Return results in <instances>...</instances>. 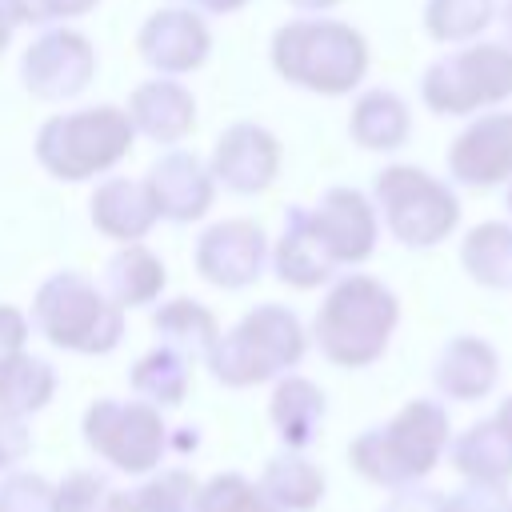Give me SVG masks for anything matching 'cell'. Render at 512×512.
<instances>
[{
  "label": "cell",
  "instance_id": "obj_1",
  "mask_svg": "<svg viewBox=\"0 0 512 512\" xmlns=\"http://www.w3.org/2000/svg\"><path fill=\"white\" fill-rule=\"evenodd\" d=\"M444 444H448V412L436 400H412L384 428H368L364 436H356L348 456L360 476L388 488H404L424 472H432Z\"/></svg>",
  "mask_w": 512,
  "mask_h": 512
},
{
  "label": "cell",
  "instance_id": "obj_2",
  "mask_svg": "<svg viewBox=\"0 0 512 512\" xmlns=\"http://www.w3.org/2000/svg\"><path fill=\"white\" fill-rule=\"evenodd\" d=\"M396 316H400L396 296L380 280H372V276H344L328 292L320 312H316L320 352L332 364H344V368L372 364L384 352Z\"/></svg>",
  "mask_w": 512,
  "mask_h": 512
},
{
  "label": "cell",
  "instance_id": "obj_3",
  "mask_svg": "<svg viewBox=\"0 0 512 512\" xmlns=\"http://www.w3.org/2000/svg\"><path fill=\"white\" fill-rule=\"evenodd\" d=\"M272 60L292 84L336 96V92H348L352 84H360V76L368 68V48H364L360 32H352L348 24L296 20L276 32Z\"/></svg>",
  "mask_w": 512,
  "mask_h": 512
},
{
  "label": "cell",
  "instance_id": "obj_4",
  "mask_svg": "<svg viewBox=\"0 0 512 512\" xmlns=\"http://www.w3.org/2000/svg\"><path fill=\"white\" fill-rule=\"evenodd\" d=\"M300 352H304L300 320L280 304H264L248 312L232 336L208 348V364L224 384H256L280 368H292Z\"/></svg>",
  "mask_w": 512,
  "mask_h": 512
},
{
  "label": "cell",
  "instance_id": "obj_5",
  "mask_svg": "<svg viewBox=\"0 0 512 512\" xmlns=\"http://www.w3.org/2000/svg\"><path fill=\"white\" fill-rule=\"evenodd\" d=\"M420 96L440 116H468L484 104L512 96V48L508 44H472L444 52L428 64Z\"/></svg>",
  "mask_w": 512,
  "mask_h": 512
},
{
  "label": "cell",
  "instance_id": "obj_6",
  "mask_svg": "<svg viewBox=\"0 0 512 512\" xmlns=\"http://www.w3.org/2000/svg\"><path fill=\"white\" fill-rule=\"evenodd\" d=\"M132 120L116 108H84L76 116H56L40 128L36 152L48 172L60 180H84L92 172H104L128 152Z\"/></svg>",
  "mask_w": 512,
  "mask_h": 512
},
{
  "label": "cell",
  "instance_id": "obj_7",
  "mask_svg": "<svg viewBox=\"0 0 512 512\" xmlns=\"http://www.w3.org/2000/svg\"><path fill=\"white\" fill-rule=\"evenodd\" d=\"M32 316L40 324V332L60 344V348H76V352H108L120 340V312L116 304H108L100 296V288L76 272H60L52 276L36 304Z\"/></svg>",
  "mask_w": 512,
  "mask_h": 512
},
{
  "label": "cell",
  "instance_id": "obj_8",
  "mask_svg": "<svg viewBox=\"0 0 512 512\" xmlns=\"http://www.w3.org/2000/svg\"><path fill=\"white\" fill-rule=\"evenodd\" d=\"M376 200L384 208L392 236L408 248L440 244L460 220V204H456L452 188L412 164L384 168L376 176Z\"/></svg>",
  "mask_w": 512,
  "mask_h": 512
},
{
  "label": "cell",
  "instance_id": "obj_9",
  "mask_svg": "<svg viewBox=\"0 0 512 512\" xmlns=\"http://www.w3.org/2000/svg\"><path fill=\"white\" fill-rule=\"evenodd\" d=\"M84 432H88V444L124 472L152 468L160 460V448H164V424L148 404L100 400L88 412Z\"/></svg>",
  "mask_w": 512,
  "mask_h": 512
},
{
  "label": "cell",
  "instance_id": "obj_10",
  "mask_svg": "<svg viewBox=\"0 0 512 512\" xmlns=\"http://www.w3.org/2000/svg\"><path fill=\"white\" fill-rule=\"evenodd\" d=\"M448 168L460 184H472V188L512 180V112H488L472 120L452 140Z\"/></svg>",
  "mask_w": 512,
  "mask_h": 512
},
{
  "label": "cell",
  "instance_id": "obj_11",
  "mask_svg": "<svg viewBox=\"0 0 512 512\" xmlns=\"http://www.w3.org/2000/svg\"><path fill=\"white\" fill-rule=\"evenodd\" d=\"M320 244L336 264H360L376 248V216L372 204L356 188H332L324 192L320 208L308 212Z\"/></svg>",
  "mask_w": 512,
  "mask_h": 512
},
{
  "label": "cell",
  "instance_id": "obj_12",
  "mask_svg": "<svg viewBox=\"0 0 512 512\" xmlns=\"http://www.w3.org/2000/svg\"><path fill=\"white\" fill-rule=\"evenodd\" d=\"M92 48L76 32H48L24 52V80L36 96H76L92 76Z\"/></svg>",
  "mask_w": 512,
  "mask_h": 512
},
{
  "label": "cell",
  "instance_id": "obj_13",
  "mask_svg": "<svg viewBox=\"0 0 512 512\" xmlns=\"http://www.w3.org/2000/svg\"><path fill=\"white\" fill-rule=\"evenodd\" d=\"M196 264L212 284L224 288H240L248 280L260 276L264 264V232L244 224V220H228L216 224L212 232H204L200 248H196Z\"/></svg>",
  "mask_w": 512,
  "mask_h": 512
},
{
  "label": "cell",
  "instance_id": "obj_14",
  "mask_svg": "<svg viewBox=\"0 0 512 512\" xmlns=\"http://www.w3.org/2000/svg\"><path fill=\"white\" fill-rule=\"evenodd\" d=\"M280 148L256 124H236L216 144V176L236 192H256L276 176Z\"/></svg>",
  "mask_w": 512,
  "mask_h": 512
},
{
  "label": "cell",
  "instance_id": "obj_15",
  "mask_svg": "<svg viewBox=\"0 0 512 512\" xmlns=\"http://www.w3.org/2000/svg\"><path fill=\"white\" fill-rule=\"evenodd\" d=\"M496 368H500V360H496L492 344H484L480 336H456L440 348V356L432 364V380L452 400H480L492 392Z\"/></svg>",
  "mask_w": 512,
  "mask_h": 512
},
{
  "label": "cell",
  "instance_id": "obj_16",
  "mask_svg": "<svg viewBox=\"0 0 512 512\" xmlns=\"http://www.w3.org/2000/svg\"><path fill=\"white\" fill-rule=\"evenodd\" d=\"M140 52L152 68L188 72L208 52V32L192 12H156L140 32Z\"/></svg>",
  "mask_w": 512,
  "mask_h": 512
},
{
  "label": "cell",
  "instance_id": "obj_17",
  "mask_svg": "<svg viewBox=\"0 0 512 512\" xmlns=\"http://www.w3.org/2000/svg\"><path fill=\"white\" fill-rule=\"evenodd\" d=\"M148 192H152L156 212L168 220H196L212 200V184L204 168L196 164V156L188 152L164 156L148 176Z\"/></svg>",
  "mask_w": 512,
  "mask_h": 512
},
{
  "label": "cell",
  "instance_id": "obj_18",
  "mask_svg": "<svg viewBox=\"0 0 512 512\" xmlns=\"http://www.w3.org/2000/svg\"><path fill=\"white\" fill-rule=\"evenodd\" d=\"M332 268H336V260L320 244V236L312 228V216L304 208H288L284 236H280V248H276V272H280V280H288L296 288H312V284L328 280Z\"/></svg>",
  "mask_w": 512,
  "mask_h": 512
},
{
  "label": "cell",
  "instance_id": "obj_19",
  "mask_svg": "<svg viewBox=\"0 0 512 512\" xmlns=\"http://www.w3.org/2000/svg\"><path fill=\"white\" fill-rule=\"evenodd\" d=\"M452 464L472 484L504 488L512 480V440L496 420H480L452 444Z\"/></svg>",
  "mask_w": 512,
  "mask_h": 512
},
{
  "label": "cell",
  "instance_id": "obj_20",
  "mask_svg": "<svg viewBox=\"0 0 512 512\" xmlns=\"http://www.w3.org/2000/svg\"><path fill=\"white\" fill-rule=\"evenodd\" d=\"M156 204L148 184H132V180H108L96 188L92 196V220L100 232L116 236V240H136L152 228L156 220Z\"/></svg>",
  "mask_w": 512,
  "mask_h": 512
},
{
  "label": "cell",
  "instance_id": "obj_21",
  "mask_svg": "<svg viewBox=\"0 0 512 512\" xmlns=\"http://www.w3.org/2000/svg\"><path fill=\"white\" fill-rule=\"evenodd\" d=\"M132 120L152 136V140H180L192 128V96L176 80H152L136 88L132 96Z\"/></svg>",
  "mask_w": 512,
  "mask_h": 512
},
{
  "label": "cell",
  "instance_id": "obj_22",
  "mask_svg": "<svg viewBox=\"0 0 512 512\" xmlns=\"http://www.w3.org/2000/svg\"><path fill=\"white\" fill-rule=\"evenodd\" d=\"M352 136L364 144V148H376V152H388V148H400L408 140V128H412V116H408V104L396 96V92H384V88H372L356 100L352 108Z\"/></svg>",
  "mask_w": 512,
  "mask_h": 512
},
{
  "label": "cell",
  "instance_id": "obj_23",
  "mask_svg": "<svg viewBox=\"0 0 512 512\" xmlns=\"http://www.w3.org/2000/svg\"><path fill=\"white\" fill-rule=\"evenodd\" d=\"M460 264L476 284L512 288V224L504 220L476 224L460 244Z\"/></svg>",
  "mask_w": 512,
  "mask_h": 512
},
{
  "label": "cell",
  "instance_id": "obj_24",
  "mask_svg": "<svg viewBox=\"0 0 512 512\" xmlns=\"http://www.w3.org/2000/svg\"><path fill=\"white\" fill-rule=\"evenodd\" d=\"M272 420H276L284 444L304 448L316 436V424L324 420V392L312 380H300V376L284 380L272 396Z\"/></svg>",
  "mask_w": 512,
  "mask_h": 512
},
{
  "label": "cell",
  "instance_id": "obj_25",
  "mask_svg": "<svg viewBox=\"0 0 512 512\" xmlns=\"http://www.w3.org/2000/svg\"><path fill=\"white\" fill-rule=\"evenodd\" d=\"M160 284H164V268L140 244H128L124 252H116L108 260V268H104V288L116 300V308L120 304H144V300H152L160 292Z\"/></svg>",
  "mask_w": 512,
  "mask_h": 512
},
{
  "label": "cell",
  "instance_id": "obj_26",
  "mask_svg": "<svg viewBox=\"0 0 512 512\" xmlns=\"http://www.w3.org/2000/svg\"><path fill=\"white\" fill-rule=\"evenodd\" d=\"M56 388V376L44 360L36 356H4L0 360V412H32L40 408Z\"/></svg>",
  "mask_w": 512,
  "mask_h": 512
},
{
  "label": "cell",
  "instance_id": "obj_27",
  "mask_svg": "<svg viewBox=\"0 0 512 512\" xmlns=\"http://www.w3.org/2000/svg\"><path fill=\"white\" fill-rule=\"evenodd\" d=\"M324 492V476L300 456H276L264 472V496L276 508H312Z\"/></svg>",
  "mask_w": 512,
  "mask_h": 512
},
{
  "label": "cell",
  "instance_id": "obj_28",
  "mask_svg": "<svg viewBox=\"0 0 512 512\" xmlns=\"http://www.w3.org/2000/svg\"><path fill=\"white\" fill-rule=\"evenodd\" d=\"M496 16V0H428L424 4V28L440 44L472 40L480 36Z\"/></svg>",
  "mask_w": 512,
  "mask_h": 512
},
{
  "label": "cell",
  "instance_id": "obj_29",
  "mask_svg": "<svg viewBox=\"0 0 512 512\" xmlns=\"http://www.w3.org/2000/svg\"><path fill=\"white\" fill-rule=\"evenodd\" d=\"M192 480L184 472H164L136 492H112L108 512H192Z\"/></svg>",
  "mask_w": 512,
  "mask_h": 512
},
{
  "label": "cell",
  "instance_id": "obj_30",
  "mask_svg": "<svg viewBox=\"0 0 512 512\" xmlns=\"http://www.w3.org/2000/svg\"><path fill=\"white\" fill-rule=\"evenodd\" d=\"M152 324L160 336H168L172 348H184V352H208L216 344V320L192 300H172L168 308L156 312Z\"/></svg>",
  "mask_w": 512,
  "mask_h": 512
},
{
  "label": "cell",
  "instance_id": "obj_31",
  "mask_svg": "<svg viewBox=\"0 0 512 512\" xmlns=\"http://www.w3.org/2000/svg\"><path fill=\"white\" fill-rule=\"evenodd\" d=\"M132 388L140 396H148L152 404H180L184 388H188V368L172 348L148 352L132 372Z\"/></svg>",
  "mask_w": 512,
  "mask_h": 512
},
{
  "label": "cell",
  "instance_id": "obj_32",
  "mask_svg": "<svg viewBox=\"0 0 512 512\" xmlns=\"http://www.w3.org/2000/svg\"><path fill=\"white\" fill-rule=\"evenodd\" d=\"M192 512H280L244 476H216L192 504Z\"/></svg>",
  "mask_w": 512,
  "mask_h": 512
},
{
  "label": "cell",
  "instance_id": "obj_33",
  "mask_svg": "<svg viewBox=\"0 0 512 512\" xmlns=\"http://www.w3.org/2000/svg\"><path fill=\"white\" fill-rule=\"evenodd\" d=\"M0 512H52V492L40 476L16 472L0 484Z\"/></svg>",
  "mask_w": 512,
  "mask_h": 512
},
{
  "label": "cell",
  "instance_id": "obj_34",
  "mask_svg": "<svg viewBox=\"0 0 512 512\" xmlns=\"http://www.w3.org/2000/svg\"><path fill=\"white\" fill-rule=\"evenodd\" d=\"M100 492H104V480L96 472H72L56 488L52 512H96L100 508Z\"/></svg>",
  "mask_w": 512,
  "mask_h": 512
},
{
  "label": "cell",
  "instance_id": "obj_35",
  "mask_svg": "<svg viewBox=\"0 0 512 512\" xmlns=\"http://www.w3.org/2000/svg\"><path fill=\"white\" fill-rule=\"evenodd\" d=\"M96 0H4L12 20H28V24H44V20H60V16H80L88 12Z\"/></svg>",
  "mask_w": 512,
  "mask_h": 512
},
{
  "label": "cell",
  "instance_id": "obj_36",
  "mask_svg": "<svg viewBox=\"0 0 512 512\" xmlns=\"http://www.w3.org/2000/svg\"><path fill=\"white\" fill-rule=\"evenodd\" d=\"M440 512H508V504H504V488L468 484L464 492L444 496V508Z\"/></svg>",
  "mask_w": 512,
  "mask_h": 512
},
{
  "label": "cell",
  "instance_id": "obj_37",
  "mask_svg": "<svg viewBox=\"0 0 512 512\" xmlns=\"http://www.w3.org/2000/svg\"><path fill=\"white\" fill-rule=\"evenodd\" d=\"M440 508H444V496L424 488H404L384 504V512H440Z\"/></svg>",
  "mask_w": 512,
  "mask_h": 512
},
{
  "label": "cell",
  "instance_id": "obj_38",
  "mask_svg": "<svg viewBox=\"0 0 512 512\" xmlns=\"http://www.w3.org/2000/svg\"><path fill=\"white\" fill-rule=\"evenodd\" d=\"M28 448V436L16 420H4L0 416V468H8L12 460H20V452Z\"/></svg>",
  "mask_w": 512,
  "mask_h": 512
},
{
  "label": "cell",
  "instance_id": "obj_39",
  "mask_svg": "<svg viewBox=\"0 0 512 512\" xmlns=\"http://www.w3.org/2000/svg\"><path fill=\"white\" fill-rule=\"evenodd\" d=\"M24 340V316L16 308H0V360L12 356Z\"/></svg>",
  "mask_w": 512,
  "mask_h": 512
},
{
  "label": "cell",
  "instance_id": "obj_40",
  "mask_svg": "<svg viewBox=\"0 0 512 512\" xmlns=\"http://www.w3.org/2000/svg\"><path fill=\"white\" fill-rule=\"evenodd\" d=\"M492 420H496V424L508 432V440H512V396H508V400L496 408V416H492Z\"/></svg>",
  "mask_w": 512,
  "mask_h": 512
},
{
  "label": "cell",
  "instance_id": "obj_41",
  "mask_svg": "<svg viewBox=\"0 0 512 512\" xmlns=\"http://www.w3.org/2000/svg\"><path fill=\"white\" fill-rule=\"evenodd\" d=\"M200 8H212V12H228V8H240L244 0H196Z\"/></svg>",
  "mask_w": 512,
  "mask_h": 512
},
{
  "label": "cell",
  "instance_id": "obj_42",
  "mask_svg": "<svg viewBox=\"0 0 512 512\" xmlns=\"http://www.w3.org/2000/svg\"><path fill=\"white\" fill-rule=\"evenodd\" d=\"M8 24H12V16H8V8H4V0H0V48L8 44Z\"/></svg>",
  "mask_w": 512,
  "mask_h": 512
},
{
  "label": "cell",
  "instance_id": "obj_43",
  "mask_svg": "<svg viewBox=\"0 0 512 512\" xmlns=\"http://www.w3.org/2000/svg\"><path fill=\"white\" fill-rule=\"evenodd\" d=\"M296 8H328V4H336V0H292Z\"/></svg>",
  "mask_w": 512,
  "mask_h": 512
},
{
  "label": "cell",
  "instance_id": "obj_44",
  "mask_svg": "<svg viewBox=\"0 0 512 512\" xmlns=\"http://www.w3.org/2000/svg\"><path fill=\"white\" fill-rule=\"evenodd\" d=\"M504 24H508V32H512V0L504 4Z\"/></svg>",
  "mask_w": 512,
  "mask_h": 512
},
{
  "label": "cell",
  "instance_id": "obj_45",
  "mask_svg": "<svg viewBox=\"0 0 512 512\" xmlns=\"http://www.w3.org/2000/svg\"><path fill=\"white\" fill-rule=\"evenodd\" d=\"M504 204H508V212H512V184H508V192H504Z\"/></svg>",
  "mask_w": 512,
  "mask_h": 512
},
{
  "label": "cell",
  "instance_id": "obj_46",
  "mask_svg": "<svg viewBox=\"0 0 512 512\" xmlns=\"http://www.w3.org/2000/svg\"><path fill=\"white\" fill-rule=\"evenodd\" d=\"M508 512H512V504H508Z\"/></svg>",
  "mask_w": 512,
  "mask_h": 512
}]
</instances>
